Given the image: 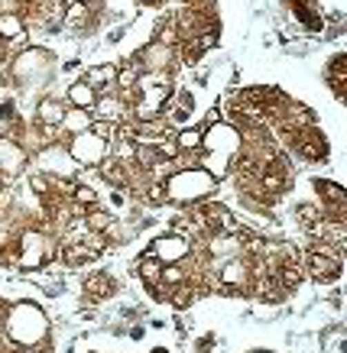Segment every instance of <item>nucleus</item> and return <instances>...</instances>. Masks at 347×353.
I'll return each mask as SVG.
<instances>
[{"label":"nucleus","instance_id":"f257e3e1","mask_svg":"<svg viewBox=\"0 0 347 353\" xmlns=\"http://www.w3.org/2000/svg\"><path fill=\"white\" fill-rule=\"evenodd\" d=\"M240 150H244V133H240L234 123L228 120H217V123H208L201 130V152H198V165L208 169L217 182L228 179L234 162H237Z\"/></svg>","mask_w":347,"mask_h":353},{"label":"nucleus","instance_id":"f03ea898","mask_svg":"<svg viewBox=\"0 0 347 353\" xmlns=\"http://www.w3.org/2000/svg\"><path fill=\"white\" fill-rule=\"evenodd\" d=\"M49 331H52V321L46 314L43 305L36 301H17L7 318H3V334L7 341L23 347V350H33V347H43L49 341Z\"/></svg>","mask_w":347,"mask_h":353},{"label":"nucleus","instance_id":"7ed1b4c3","mask_svg":"<svg viewBox=\"0 0 347 353\" xmlns=\"http://www.w3.org/2000/svg\"><path fill=\"white\" fill-rule=\"evenodd\" d=\"M55 75V55L43 46H30V49H23V52L13 55L10 62V78L13 85L26 91V94H39L49 88Z\"/></svg>","mask_w":347,"mask_h":353},{"label":"nucleus","instance_id":"20e7f679","mask_svg":"<svg viewBox=\"0 0 347 353\" xmlns=\"http://www.w3.org/2000/svg\"><path fill=\"white\" fill-rule=\"evenodd\" d=\"M217 185H221V182H217L208 169H201V165L175 169V172H169V175L163 179L166 201H175V204L205 201V198H211V194L217 192Z\"/></svg>","mask_w":347,"mask_h":353},{"label":"nucleus","instance_id":"39448f33","mask_svg":"<svg viewBox=\"0 0 347 353\" xmlns=\"http://www.w3.org/2000/svg\"><path fill=\"white\" fill-rule=\"evenodd\" d=\"M52 256V240L43 234V230H36V227H26L17 234V250H13V266L20 269V272H36V269H43Z\"/></svg>","mask_w":347,"mask_h":353},{"label":"nucleus","instance_id":"423d86ee","mask_svg":"<svg viewBox=\"0 0 347 353\" xmlns=\"http://www.w3.org/2000/svg\"><path fill=\"white\" fill-rule=\"evenodd\" d=\"M36 172H43L46 179H75L78 162L68 156L66 143H46L36 150Z\"/></svg>","mask_w":347,"mask_h":353},{"label":"nucleus","instance_id":"0eeeda50","mask_svg":"<svg viewBox=\"0 0 347 353\" xmlns=\"http://www.w3.org/2000/svg\"><path fill=\"white\" fill-rule=\"evenodd\" d=\"M68 156L78 162V169H98L101 162L110 156V143L101 139L98 133H78V137H68Z\"/></svg>","mask_w":347,"mask_h":353},{"label":"nucleus","instance_id":"6e6552de","mask_svg":"<svg viewBox=\"0 0 347 353\" xmlns=\"http://www.w3.org/2000/svg\"><path fill=\"white\" fill-rule=\"evenodd\" d=\"M305 266H308L315 282H335V279L341 276V246L321 240V246L308 250Z\"/></svg>","mask_w":347,"mask_h":353},{"label":"nucleus","instance_id":"1a4fd4ad","mask_svg":"<svg viewBox=\"0 0 347 353\" xmlns=\"http://www.w3.org/2000/svg\"><path fill=\"white\" fill-rule=\"evenodd\" d=\"M30 165V150L20 139L0 137V179H20Z\"/></svg>","mask_w":347,"mask_h":353},{"label":"nucleus","instance_id":"9d476101","mask_svg":"<svg viewBox=\"0 0 347 353\" xmlns=\"http://www.w3.org/2000/svg\"><path fill=\"white\" fill-rule=\"evenodd\" d=\"M188 250H192V246H188V240H185L182 234L156 236V240H152V246H150V253L159 259L163 266H172V263H185V259H188Z\"/></svg>","mask_w":347,"mask_h":353},{"label":"nucleus","instance_id":"9b49d317","mask_svg":"<svg viewBox=\"0 0 347 353\" xmlns=\"http://www.w3.org/2000/svg\"><path fill=\"white\" fill-rule=\"evenodd\" d=\"M137 62L146 75H166L175 65V46H163V43H150L137 55Z\"/></svg>","mask_w":347,"mask_h":353},{"label":"nucleus","instance_id":"f8f14e48","mask_svg":"<svg viewBox=\"0 0 347 353\" xmlns=\"http://www.w3.org/2000/svg\"><path fill=\"white\" fill-rule=\"evenodd\" d=\"M217 282L224 285V289H247L250 282V266L244 256H234L228 259V263H221V269H217Z\"/></svg>","mask_w":347,"mask_h":353},{"label":"nucleus","instance_id":"ddd939ff","mask_svg":"<svg viewBox=\"0 0 347 353\" xmlns=\"http://www.w3.org/2000/svg\"><path fill=\"white\" fill-rule=\"evenodd\" d=\"M117 75H120L117 65H95V68H88L85 72L81 81L95 88L98 97H101V94H114V91H117Z\"/></svg>","mask_w":347,"mask_h":353},{"label":"nucleus","instance_id":"4468645a","mask_svg":"<svg viewBox=\"0 0 347 353\" xmlns=\"http://www.w3.org/2000/svg\"><path fill=\"white\" fill-rule=\"evenodd\" d=\"M66 101H59V97H39L36 101V123L39 127H49L55 130L59 123H62V114H66Z\"/></svg>","mask_w":347,"mask_h":353},{"label":"nucleus","instance_id":"2eb2a0df","mask_svg":"<svg viewBox=\"0 0 347 353\" xmlns=\"http://www.w3.org/2000/svg\"><path fill=\"white\" fill-rule=\"evenodd\" d=\"M91 123H95L91 110L66 108V114H62V123H59V133H62V137H78V133H88V130H91Z\"/></svg>","mask_w":347,"mask_h":353},{"label":"nucleus","instance_id":"dca6fc26","mask_svg":"<svg viewBox=\"0 0 347 353\" xmlns=\"http://www.w3.org/2000/svg\"><path fill=\"white\" fill-rule=\"evenodd\" d=\"M123 114H127V104L117 97V91H114V94H101L98 104L91 108V117H95V120H108V123H117Z\"/></svg>","mask_w":347,"mask_h":353},{"label":"nucleus","instance_id":"f3484780","mask_svg":"<svg viewBox=\"0 0 347 353\" xmlns=\"http://www.w3.org/2000/svg\"><path fill=\"white\" fill-rule=\"evenodd\" d=\"M66 104L68 108H78V110H91L98 104V91L78 78V81H72V85L66 88Z\"/></svg>","mask_w":347,"mask_h":353},{"label":"nucleus","instance_id":"a211bd4d","mask_svg":"<svg viewBox=\"0 0 347 353\" xmlns=\"http://www.w3.org/2000/svg\"><path fill=\"white\" fill-rule=\"evenodd\" d=\"M114 289H117V285H114V279H110L108 272H91V276L85 279V295L95 301L114 295Z\"/></svg>","mask_w":347,"mask_h":353},{"label":"nucleus","instance_id":"6ab92c4d","mask_svg":"<svg viewBox=\"0 0 347 353\" xmlns=\"http://www.w3.org/2000/svg\"><path fill=\"white\" fill-rule=\"evenodd\" d=\"M23 32H26V23L17 10H3L0 13V39L3 43H10V39H23Z\"/></svg>","mask_w":347,"mask_h":353},{"label":"nucleus","instance_id":"aec40b11","mask_svg":"<svg viewBox=\"0 0 347 353\" xmlns=\"http://www.w3.org/2000/svg\"><path fill=\"white\" fill-rule=\"evenodd\" d=\"M344 65H347V59H344V52H337L331 62H328V68H325V78H328V85L335 88V97L341 101L344 97Z\"/></svg>","mask_w":347,"mask_h":353},{"label":"nucleus","instance_id":"412c9836","mask_svg":"<svg viewBox=\"0 0 347 353\" xmlns=\"http://www.w3.org/2000/svg\"><path fill=\"white\" fill-rule=\"evenodd\" d=\"M315 192L321 194V208H331V204H344V188L337 182H331V179H315Z\"/></svg>","mask_w":347,"mask_h":353},{"label":"nucleus","instance_id":"4be33fe9","mask_svg":"<svg viewBox=\"0 0 347 353\" xmlns=\"http://www.w3.org/2000/svg\"><path fill=\"white\" fill-rule=\"evenodd\" d=\"M172 143L179 152H201V127H182Z\"/></svg>","mask_w":347,"mask_h":353},{"label":"nucleus","instance_id":"5701e85b","mask_svg":"<svg viewBox=\"0 0 347 353\" xmlns=\"http://www.w3.org/2000/svg\"><path fill=\"white\" fill-rule=\"evenodd\" d=\"M137 276H140V282H159V276H163V263L146 250V253L140 256V263H137Z\"/></svg>","mask_w":347,"mask_h":353},{"label":"nucleus","instance_id":"b1692460","mask_svg":"<svg viewBox=\"0 0 347 353\" xmlns=\"http://www.w3.org/2000/svg\"><path fill=\"white\" fill-rule=\"evenodd\" d=\"M159 282H163L166 289H175V285H182V282H188V279H185V269H182V263H172V266H163V276H159Z\"/></svg>","mask_w":347,"mask_h":353},{"label":"nucleus","instance_id":"393cba45","mask_svg":"<svg viewBox=\"0 0 347 353\" xmlns=\"http://www.w3.org/2000/svg\"><path fill=\"white\" fill-rule=\"evenodd\" d=\"M110 224H114V221H110L108 211H88V217H85V227L95 230V234H104Z\"/></svg>","mask_w":347,"mask_h":353},{"label":"nucleus","instance_id":"a878e982","mask_svg":"<svg viewBox=\"0 0 347 353\" xmlns=\"http://www.w3.org/2000/svg\"><path fill=\"white\" fill-rule=\"evenodd\" d=\"M75 204H85V208L98 204V192H95V188H91L88 182H78L75 185Z\"/></svg>","mask_w":347,"mask_h":353},{"label":"nucleus","instance_id":"bb28decb","mask_svg":"<svg viewBox=\"0 0 347 353\" xmlns=\"http://www.w3.org/2000/svg\"><path fill=\"white\" fill-rule=\"evenodd\" d=\"M10 243H17V227H13L7 217H0V253Z\"/></svg>","mask_w":347,"mask_h":353},{"label":"nucleus","instance_id":"cd10ccee","mask_svg":"<svg viewBox=\"0 0 347 353\" xmlns=\"http://www.w3.org/2000/svg\"><path fill=\"white\" fill-rule=\"evenodd\" d=\"M217 120H221V110L211 108V110H208V117H205V127H208V123H217Z\"/></svg>","mask_w":347,"mask_h":353},{"label":"nucleus","instance_id":"c85d7f7f","mask_svg":"<svg viewBox=\"0 0 347 353\" xmlns=\"http://www.w3.org/2000/svg\"><path fill=\"white\" fill-rule=\"evenodd\" d=\"M59 3H66V7H75V3H88V0H59Z\"/></svg>","mask_w":347,"mask_h":353},{"label":"nucleus","instance_id":"c756f323","mask_svg":"<svg viewBox=\"0 0 347 353\" xmlns=\"http://www.w3.org/2000/svg\"><path fill=\"white\" fill-rule=\"evenodd\" d=\"M250 353H270V350H250Z\"/></svg>","mask_w":347,"mask_h":353},{"label":"nucleus","instance_id":"7c9ffc66","mask_svg":"<svg viewBox=\"0 0 347 353\" xmlns=\"http://www.w3.org/2000/svg\"><path fill=\"white\" fill-rule=\"evenodd\" d=\"M152 353H166V350H152Z\"/></svg>","mask_w":347,"mask_h":353},{"label":"nucleus","instance_id":"2f4dec72","mask_svg":"<svg viewBox=\"0 0 347 353\" xmlns=\"http://www.w3.org/2000/svg\"><path fill=\"white\" fill-rule=\"evenodd\" d=\"M0 188H3V179H0Z\"/></svg>","mask_w":347,"mask_h":353}]
</instances>
